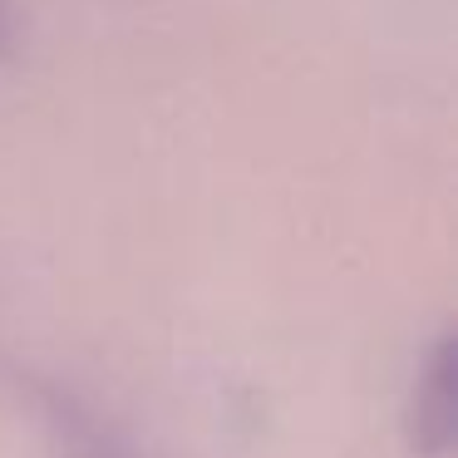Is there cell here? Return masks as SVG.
<instances>
[{
	"label": "cell",
	"mask_w": 458,
	"mask_h": 458,
	"mask_svg": "<svg viewBox=\"0 0 458 458\" xmlns=\"http://www.w3.org/2000/svg\"><path fill=\"white\" fill-rule=\"evenodd\" d=\"M409 448L424 458H444L454 448V340L438 335L428 355L419 360L414 385H409L404 409Z\"/></svg>",
	"instance_id": "obj_1"
},
{
	"label": "cell",
	"mask_w": 458,
	"mask_h": 458,
	"mask_svg": "<svg viewBox=\"0 0 458 458\" xmlns=\"http://www.w3.org/2000/svg\"><path fill=\"white\" fill-rule=\"evenodd\" d=\"M35 404H40L55 444L64 448V458H133L129 444H123L119 434H109V428L99 424V414H89V409L74 394H64V389H40Z\"/></svg>",
	"instance_id": "obj_2"
},
{
	"label": "cell",
	"mask_w": 458,
	"mask_h": 458,
	"mask_svg": "<svg viewBox=\"0 0 458 458\" xmlns=\"http://www.w3.org/2000/svg\"><path fill=\"white\" fill-rule=\"evenodd\" d=\"M5 40H11V15H5V0H0V50H5Z\"/></svg>",
	"instance_id": "obj_3"
}]
</instances>
